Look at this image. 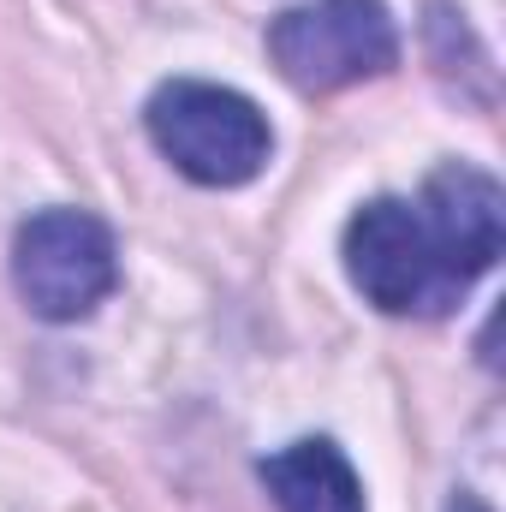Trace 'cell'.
I'll return each instance as SVG.
<instances>
[{
	"label": "cell",
	"instance_id": "277c9868",
	"mask_svg": "<svg viewBox=\"0 0 506 512\" xmlns=\"http://www.w3.org/2000/svg\"><path fill=\"white\" fill-rule=\"evenodd\" d=\"M346 274L387 316H441L459 304V286L447 280L441 256L429 245L417 203H399V197H376L352 215Z\"/></svg>",
	"mask_w": 506,
	"mask_h": 512
},
{
	"label": "cell",
	"instance_id": "3957f363",
	"mask_svg": "<svg viewBox=\"0 0 506 512\" xmlns=\"http://www.w3.org/2000/svg\"><path fill=\"white\" fill-rule=\"evenodd\" d=\"M12 280L42 322H78L120 286L114 233L84 209H42L18 227Z\"/></svg>",
	"mask_w": 506,
	"mask_h": 512
},
{
	"label": "cell",
	"instance_id": "8992f818",
	"mask_svg": "<svg viewBox=\"0 0 506 512\" xmlns=\"http://www.w3.org/2000/svg\"><path fill=\"white\" fill-rule=\"evenodd\" d=\"M262 483L280 512H364V483L334 441H292L262 459Z\"/></svg>",
	"mask_w": 506,
	"mask_h": 512
},
{
	"label": "cell",
	"instance_id": "52a82bcc",
	"mask_svg": "<svg viewBox=\"0 0 506 512\" xmlns=\"http://www.w3.org/2000/svg\"><path fill=\"white\" fill-rule=\"evenodd\" d=\"M447 512H489V507H483L477 495H453V501H447Z\"/></svg>",
	"mask_w": 506,
	"mask_h": 512
},
{
	"label": "cell",
	"instance_id": "6da1fadb",
	"mask_svg": "<svg viewBox=\"0 0 506 512\" xmlns=\"http://www.w3.org/2000/svg\"><path fill=\"white\" fill-rule=\"evenodd\" d=\"M149 137L197 185H245L274 149V131L251 96L203 78H173L149 96Z\"/></svg>",
	"mask_w": 506,
	"mask_h": 512
},
{
	"label": "cell",
	"instance_id": "5b68a950",
	"mask_svg": "<svg viewBox=\"0 0 506 512\" xmlns=\"http://www.w3.org/2000/svg\"><path fill=\"white\" fill-rule=\"evenodd\" d=\"M417 215H423V233H429V245H435L447 280H453L459 292H465L477 274L495 268V256H501V245H506V197L489 173L459 167V161L441 167V173H429Z\"/></svg>",
	"mask_w": 506,
	"mask_h": 512
},
{
	"label": "cell",
	"instance_id": "7a4b0ae2",
	"mask_svg": "<svg viewBox=\"0 0 506 512\" xmlns=\"http://www.w3.org/2000/svg\"><path fill=\"white\" fill-rule=\"evenodd\" d=\"M268 60L304 96H328L399 66V30L381 0H310L268 24Z\"/></svg>",
	"mask_w": 506,
	"mask_h": 512
}]
</instances>
